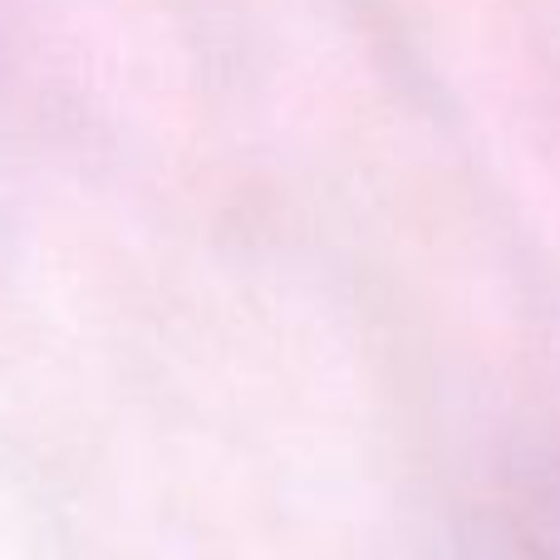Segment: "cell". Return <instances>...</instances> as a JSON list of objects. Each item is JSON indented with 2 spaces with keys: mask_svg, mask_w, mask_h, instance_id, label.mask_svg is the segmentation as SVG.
Returning <instances> with one entry per match:
<instances>
[{
  "mask_svg": "<svg viewBox=\"0 0 560 560\" xmlns=\"http://www.w3.org/2000/svg\"><path fill=\"white\" fill-rule=\"evenodd\" d=\"M522 546H516V560H560V492L541 497L532 512V522L522 526Z\"/></svg>",
  "mask_w": 560,
  "mask_h": 560,
  "instance_id": "1",
  "label": "cell"
}]
</instances>
